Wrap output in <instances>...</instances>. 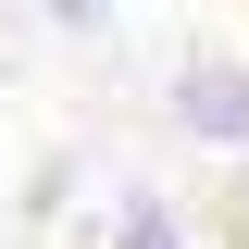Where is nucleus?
<instances>
[{"instance_id": "1", "label": "nucleus", "mask_w": 249, "mask_h": 249, "mask_svg": "<svg viewBox=\"0 0 249 249\" xmlns=\"http://www.w3.org/2000/svg\"><path fill=\"white\" fill-rule=\"evenodd\" d=\"M175 124L199 150H249V62H175Z\"/></svg>"}, {"instance_id": "2", "label": "nucleus", "mask_w": 249, "mask_h": 249, "mask_svg": "<svg viewBox=\"0 0 249 249\" xmlns=\"http://www.w3.org/2000/svg\"><path fill=\"white\" fill-rule=\"evenodd\" d=\"M112 249H187V224L162 212L150 187H137V199H124V212H112Z\"/></svg>"}, {"instance_id": "3", "label": "nucleus", "mask_w": 249, "mask_h": 249, "mask_svg": "<svg viewBox=\"0 0 249 249\" xmlns=\"http://www.w3.org/2000/svg\"><path fill=\"white\" fill-rule=\"evenodd\" d=\"M37 13H50L62 37H100V25H112V0H37Z\"/></svg>"}]
</instances>
